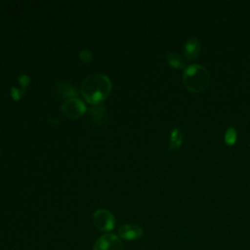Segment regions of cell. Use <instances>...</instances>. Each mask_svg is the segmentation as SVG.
<instances>
[{
  "mask_svg": "<svg viewBox=\"0 0 250 250\" xmlns=\"http://www.w3.org/2000/svg\"><path fill=\"white\" fill-rule=\"evenodd\" d=\"M111 81L104 73H92L81 84V94L89 104H100L111 92Z\"/></svg>",
  "mask_w": 250,
  "mask_h": 250,
  "instance_id": "1",
  "label": "cell"
},
{
  "mask_svg": "<svg viewBox=\"0 0 250 250\" xmlns=\"http://www.w3.org/2000/svg\"><path fill=\"white\" fill-rule=\"evenodd\" d=\"M211 76L208 69L198 63H192L184 69L183 83L187 90L199 94L204 92L210 85Z\"/></svg>",
  "mask_w": 250,
  "mask_h": 250,
  "instance_id": "2",
  "label": "cell"
},
{
  "mask_svg": "<svg viewBox=\"0 0 250 250\" xmlns=\"http://www.w3.org/2000/svg\"><path fill=\"white\" fill-rule=\"evenodd\" d=\"M85 104L78 98H70L66 99L62 106L61 110L62 114L68 118H79L86 111Z\"/></svg>",
  "mask_w": 250,
  "mask_h": 250,
  "instance_id": "3",
  "label": "cell"
},
{
  "mask_svg": "<svg viewBox=\"0 0 250 250\" xmlns=\"http://www.w3.org/2000/svg\"><path fill=\"white\" fill-rule=\"evenodd\" d=\"M93 222L97 229L102 231H109L115 226L114 216L106 209H98L93 215Z\"/></svg>",
  "mask_w": 250,
  "mask_h": 250,
  "instance_id": "4",
  "label": "cell"
},
{
  "mask_svg": "<svg viewBox=\"0 0 250 250\" xmlns=\"http://www.w3.org/2000/svg\"><path fill=\"white\" fill-rule=\"evenodd\" d=\"M93 250H125L121 239L113 233H105L95 242Z\"/></svg>",
  "mask_w": 250,
  "mask_h": 250,
  "instance_id": "5",
  "label": "cell"
},
{
  "mask_svg": "<svg viewBox=\"0 0 250 250\" xmlns=\"http://www.w3.org/2000/svg\"><path fill=\"white\" fill-rule=\"evenodd\" d=\"M118 234L125 240H137L144 234V229L135 224H125L118 229Z\"/></svg>",
  "mask_w": 250,
  "mask_h": 250,
  "instance_id": "6",
  "label": "cell"
},
{
  "mask_svg": "<svg viewBox=\"0 0 250 250\" xmlns=\"http://www.w3.org/2000/svg\"><path fill=\"white\" fill-rule=\"evenodd\" d=\"M200 50H201L200 41L195 36H191L188 38V40L184 45V57L188 61L192 62L198 58L200 54Z\"/></svg>",
  "mask_w": 250,
  "mask_h": 250,
  "instance_id": "7",
  "label": "cell"
},
{
  "mask_svg": "<svg viewBox=\"0 0 250 250\" xmlns=\"http://www.w3.org/2000/svg\"><path fill=\"white\" fill-rule=\"evenodd\" d=\"M184 143V133L180 127H174L169 135L168 149L170 151H176L181 148Z\"/></svg>",
  "mask_w": 250,
  "mask_h": 250,
  "instance_id": "8",
  "label": "cell"
},
{
  "mask_svg": "<svg viewBox=\"0 0 250 250\" xmlns=\"http://www.w3.org/2000/svg\"><path fill=\"white\" fill-rule=\"evenodd\" d=\"M56 89H57L58 95L62 98H66V99L76 98V95H77L76 88L66 81H59L57 83Z\"/></svg>",
  "mask_w": 250,
  "mask_h": 250,
  "instance_id": "9",
  "label": "cell"
},
{
  "mask_svg": "<svg viewBox=\"0 0 250 250\" xmlns=\"http://www.w3.org/2000/svg\"><path fill=\"white\" fill-rule=\"evenodd\" d=\"M165 60H166L167 63L175 69H185L186 68V62H185L183 56H181L177 52H173V51L167 52L165 54Z\"/></svg>",
  "mask_w": 250,
  "mask_h": 250,
  "instance_id": "10",
  "label": "cell"
},
{
  "mask_svg": "<svg viewBox=\"0 0 250 250\" xmlns=\"http://www.w3.org/2000/svg\"><path fill=\"white\" fill-rule=\"evenodd\" d=\"M106 108L103 104H95L89 108V114L92 120L97 124H102L105 121Z\"/></svg>",
  "mask_w": 250,
  "mask_h": 250,
  "instance_id": "11",
  "label": "cell"
},
{
  "mask_svg": "<svg viewBox=\"0 0 250 250\" xmlns=\"http://www.w3.org/2000/svg\"><path fill=\"white\" fill-rule=\"evenodd\" d=\"M225 144L228 146H233L237 141V131L233 126H229L227 128L224 135Z\"/></svg>",
  "mask_w": 250,
  "mask_h": 250,
  "instance_id": "12",
  "label": "cell"
},
{
  "mask_svg": "<svg viewBox=\"0 0 250 250\" xmlns=\"http://www.w3.org/2000/svg\"><path fill=\"white\" fill-rule=\"evenodd\" d=\"M79 58L82 62H89L93 60V55L92 52L89 49H83L80 53H79Z\"/></svg>",
  "mask_w": 250,
  "mask_h": 250,
  "instance_id": "13",
  "label": "cell"
},
{
  "mask_svg": "<svg viewBox=\"0 0 250 250\" xmlns=\"http://www.w3.org/2000/svg\"><path fill=\"white\" fill-rule=\"evenodd\" d=\"M23 93H24V89H18V88H16V87L11 88V96H12V98H13L15 101L21 99V96L23 95Z\"/></svg>",
  "mask_w": 250,
  "mask_h": 250,
  "instance_id": "14",
  "label": "cell"
},
{
  "mask_svg": "<svg viewBox=\"0 0 250 250\" xmlns=\"http://www.w3.org/2000/svg\"><path fill=\"white\" fill-rule=\"evenodd\" d=\"M19 82L21 83V85L23 87V89H24V87L25 86H27V84H28V82H29V77L26 75V74H22V75H21L20 77H19Z\"/></svg>",
  "mask_w": 250,
  "mask_h": 250,
  "instance_id": "15",
  "label": "cell"
}]
</instances>
